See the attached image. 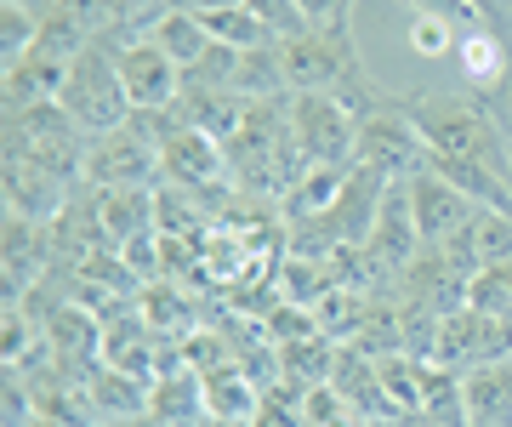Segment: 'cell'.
<instances>
[{
	"label": "cell",
	"instance_id": "3957f363",
	"mask_svg": "<svg viewBox=\"0 0 512 427\" xmlns=\"http://www.w3.org/2000/svg\"><path fill=\"white\" fill-rule=\"evenodd\" d=\"M63 114H69L74 126L86 131V137H103V131H120L131 120V97H126V80H120V63L103 40H92L86 52L69 63V80H63Z\"/></svg>",
	"mask_w": 512,
	"mask_h": 427
},
{
	"label": "cell",
	"instance_id": "30bf717a",
	"mask_svg": "<svg viewBox=\"0 0 512 427\" xmlns=\"http://www.w3.org/2000/svg\"><path fill=\"white\" fill-rule=\"evenodd\" d=\"M404 194H410V211H416L421 251H427V245H450L461 228H467L478 211H484V205H473L456 183H450V177H439V171H427V166H421L416 177L404 183Z\"/></svg>",
	"mask_w": 512,
	"mask_h": 427
},
{
	"label": "cell",
	"instance_id": "5bb4252c",
	"mask_svg": "<svg viewBox=\"0 0 512 427\" xmlns=\"http://www.w3.org/2000/svg\"><path fill=\"white\" fill-rule=\"evenodd\" d=\"M63 80H69V63L35 52L29 63L0 75V92H6V109H35V103H57L63 97Z\"/></svg>",
	"mask_w": 512,
	"mask_h": 427
},
{
	"label": "cell",
	"instance_id": "ac0fdd59",
	"mask_svg": "<svg viewBox=\"0 0 512 427\" xmlns=\"http://www.w3.org/2000/svg\"><path fill=\"white\" fill-rule=\"evenodd\" d=\"M205 29H211V40H217V46H234V52H262V46H279V40L262 29V18H256L251 6H222V12H211V18H205Z\"/></svg>",
	"mask_w": 512,
	"mask_h": 427
},
{
	"label": "cell",
	"instance_id": "2e32d148",
	"mask_svg": "<svg viewBox=\"0 0 512 427\" xmlns=\"http://www.w3.org/2000/svg\"><path fill=\"white\" fill-rule=\"evenodd\" d=\"M148 35H154V46H160L183 75H188V69H200L205 52L217 46L211 29H205V18H183V12H160V18L148 23Z\"/></svg>",
	"mask_w": 512,
	"mask_h": 427
},
{
	"label": "cell",
	"instance_id": "8fae6325",
	"mask_svg": "<svg viewBox=\"0 0 512 427\" xmlns=\"http://www.w3.org/2000/svg\"><path fill=\"white\" fill-rule=\"evenodd\" d=\"M370 257L382 262L393 279L410 274V262L421 257V234H416V211H410V194H404V183L387 188L382 211H376V228H370Z\"/></svg>",
	"mask_w": 512,
	"mask_h": 427
},
{
	"label": "cell",
	"instance_id": "7402d4cb",
	"mask_svg": "<svg viewBox=\"0 0 512 427\" xmlns=\"http://www.w3.org/2000/svg\"><path fill=\"white\" fill-rule=\"evenodd\" d=\"M256 18H262V29L285 46V40H296V35H308V18H302V6L296 0H245Z\"/></svg>",
	"mask_w": 512,
	"mask_h": 427
},
{
	"label": "cell",
	"instance_id": "5b68a950",
	"mask_svg": "<svg viewBox=\"0 0 512 427\" xmlns=\"http://www.w3.org/2000/svg\"><path fill=\"white\" fill-rule=\"evenodd\" d=\"M154 131H160V171L171 188H183L188 200L194 194H228L234 200V171H228V149L217 137H205L200 126H188L177 114H154Z\"/></svg>",
	"mask_w": 512,
	"mask_h": 427
},
{
	"label": "cell",
	"instance_id": "7c38bea8",
	"mask_svg": "<svg viewBox=\"0 0 512 427\" xmlns=\"http://www.w3.org/2000/svg\"><path fill=\"white\" fill-rule=\"evenodd\" d=\"M456 63H461V86L473 97H490L512 69V35L495 29V23H473L456 46Z\"/></svg>",
	"mask_w": 512,
	"mask_h": 427
},
{
	"label": "cell",
	"instance_id": "4fadbf2b",
	"mask_svg": "<svg viewBox=\"0 0 512 427\" xmlns=\"http://www.w3.org/2000/svg\"><path fill=\"white\" fill-rule=\"evenodd\" d=\"M461 399H467V422L473 427H512V359L467 371L461 376Z\"/></svg>",
	"mask_w": 512,
	"mask_h": 427
},
{
	"label": "cell",
	"instance_id": "52a82bcc",
	"mask_svg": "<svg viewBox=\"0 0 512 427\" xmlns=\"http://www.w3.org/2000/svg\"><path fill=\"white\" fill-rule=\"evenodd\" d=\"M291 137L308 166H359V114L342 97L325 92H291Z\"/></svg>",
	"mask_w": 512,
	"mask_h": 427
},
{
	"label": "cell",
	"instance_id": "9c48e42d",
	"mask_svg": "<svg viewBox=\"0 0 512 427\" xmlns=\"http://www.w3.org/2000/svg\"><path fill=\"white\" fill-rule=\"evenodd\" d=\"M57 245L52 223H29V217H6L0 228V274H6V302H29L40 291V279L52 274Z\"/></svg>",
	"mask_w": 512,
	"mask_h": 427
},
{
	"label": "cell",
	"instance_id": "484cf974",
	"mask_svg": "<svg viewBox=\"0 0 512 427\" xmlns=\"http://www.w3.org/2000/svg\"><path fill=\"white\" fill-rule=\"evenodd\" d=\"M467 6H473L484 23H495V29H507L512 35V0H467Z\"/></svg>",
	"mask_w": 512,
	"mask_h": 427
},
{
	"label": "cell",
	"instance_id": "8992f818",
	"mask_svg": "<svg viewBox=\"0 0 512 427\" xmlns=\"http://www.w3.org/2000/svg\"><path fill=\"white\" fill-rule=\"evenodd\" d=\"M160 171V131L154 114H131L120 131H103L86 149V188H154Z\"/></svg>",
	"mask_w": 512,
	"mask_h": 427
},
{
	"label": "cell",
	"instance_id": "277c9868",
	"mask_svg": "<svg viewBox=\"0 0 512 427\" xmlns=\"http://www.w3.org/2000/svg\"><path fill=\"white\" fill-rule=\"evenodd\" d=\"M97 40H103L114 52V63H120V80H126V97H131L137 114H171L183 103L188 75L154 46L148 29H103Z\"/></svg>",
	"mask_w": 512,
	"mask_h": 427
},
{
	"label": "cell",
	"instance_id": "ba28073f",
	"mask_svg": "<svg viewBox=\"0 0 512 427\" xmlns=\"http://www.w3.org/2000/svg\"><path fill=\"white\" fill-rule=\"evenodd\" d=\"M359 166H370L387 183H410L421 166H427V143H421L416 120H410V103L393 97L387 109L365 114L359 120Z\"/></svg>",
	"mask_w": 512,
	"mask_h": 427
},
{
	"label": "cell",
	"instance_id": "ffe728a7",
	"mask_svg": "<svg viewBox=\"0 0 512 427\" xmlns=\"http://www.w3.org/2000/svg\"><path fill=\"white\" fill-rule=\"evenodd\" d=\"M461 35H467V29H461V23H450V18H410V29H404L410 52L427 57V63H444V57H456Z\"/></svg>",
	"mask_w": 512,
	"mask_h": 427
},
{
	"label": "cell",
	"instance_id": "44dd1931",
	"mask_svg": "<svg viewBox=\"0 0 512 427\" xmlns=\"http://www.w3.org/2000/svg\"><path fill=\"white\" fill-rule=\"evenodd\" d=\"M467 308L495 314V319H512V257L507 262H490V268H478L473 291H467Z\"/></svg>",
	"mask_w": 512,
	"mask_h": 427
},
{
	"label": "cell",
	"instance_id": "4316f807",
	"mask_svg": "<svg viewBox=\"0 0 512 427\" xmlns=\"http://www.w3.org/2000/svg\"><path fill=\"white\" fill-rule=\"evenodd\" d=\"M222 6H234V0H165V12H183V18H211Z\"/></svg>",
	"mask_w": 512,
	"mask_h": 427
},
{
	"label": "cell",
	"instance_id": "7a4b0ae2",
	"mask_svg": "<svg viewBox=\"0 0 512 427\" xmlns=\"http://www.w3.org/2000/svg\"><path fill=\"white\" fill-rule=\"evenodd\" d=\"M86 149L92 137L74 126L63 103H35V109H6V154H18L29 166L57 171L63 183H86Z\"/></svg>",
	"mask_w": 512,
	"mask_h": 427
},
{
	"label": "cell",
	"instance_id": "e0dca14e",
	"mask_svg": "<svg viewBox=\"0 0 512 427\" xmlns=\"http://www.w3.org/2000/svg\"><path fill=\"white\" fill-rule=\"evenodd\" d=\"M40 46V12L23 0H0V75L29 63Z\"/></svg>",
	"mask_w": 512,
	"mask_h": 427
},
{
	"label": "cell",
	"instance_id": "603a6c76",
	"mask_svg": "<svg viewBox=\"0 0 512 427\" xmlns=\"http://www.w3.org/2000/svg\"><path fill=\"white\" fill-rule=\"evenodd\" d=\"M399 6L410 12V18H450V23H461V29L484 23L473 6H467V0H399Z\"/></svg>",
	"mask_w": 512,
	"mask_h": 427
},
{
	"label": "cell",
	"instance_id": "cb8c5ba5",
	"mask_svg": "<svg viewBox=\"0 0 512 427\" xmlns=\"http://www.w3.org/2000/svg\"><path fill=\"white\" fill-rule=\"evenodd\" d=\"M296 6H302L308 29H348V23H353V6H359V0H296Z\"/></svg>",
	"mask_w": 512,
	"mask_h": 427
},
{
	"label": "cell",
	"instance_id": "d4e9b609",
	"mask_svg": "<svg viewBox=\"0 0 512 427\" xmlns=\"http://www.w3.org/2000/svg\"><path fill=\"white\" fill-rule=\"evenodd\" d=\"M484 103H490V114L501 120V131L512 137V69H507V80H501V86H495V92L484 97Z\"/></svg>",
	"mask_w": 512,
	"mask_h": 427
},
{
	"label": "cell",
	"instance_id": "9a60e30c",
	"mask_svg": "<svg viewBox=\"0 0 512 427\" xmlns=\"http://www.w3.org/2000/svg\"><path fill=\"white\" fill-rule=\"evenodd\" d=\"M205 382V416L222 427H245L256 416V405H262V393H256V382L239 365H222V371L200 376Z\"/></svg>",
	"mask_w": 512,
	"mask_h": 427
},
{
	"label": "cell",
	"instance_id": "d6986e66",
	"mask_svg": "<svg viewBox=\"0 0 512 427\" xmlns=\"http://www.w3.org/2000/svg\"><path fill=\"white\" fill-rule=\"evenodd\" d=\"M467 245H473L478 268L507 262L512 257V217H507V211H478L473 223H467Z\"/></svg>",
	"mask_w": 512,
	"mask_h": 427
},
{
	"label": "cell",
	"instance_id": "6da1fadb",
	"mask_svg": "<svg viewBox=\"0 0 512 427\" xmlns=\"http://www.w3.org/2000/svg\"><path fill=\"white\" fill-rule=\"evenodd\" d=\"M410 120H416L427 154L439 160H473L490 166L501 183L512 188V137L490 114V103L473 92H410Z\"/></svg>",
	"mask_w": 512,
	"mask_h": 427
},
{
	"label": "cell",
	"instance_id": "83f0119b",
	"mask_svg": "<svg viewBox=\"0 0 512 427\" xmlns=\"http://www.w3.org/2000/svg\"><path fill=\"white\" fill-rule=\"evenodd\" d=\"M234 6H245V0H234Z\"/></svg>",
	"mask_w": 512,
	"mask_h": 427
}]
</instances>
